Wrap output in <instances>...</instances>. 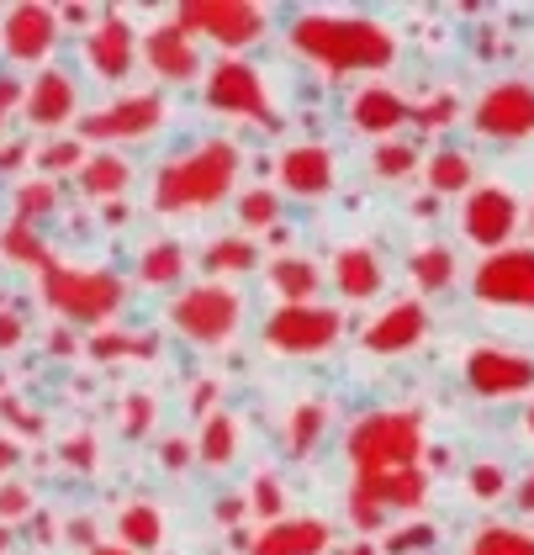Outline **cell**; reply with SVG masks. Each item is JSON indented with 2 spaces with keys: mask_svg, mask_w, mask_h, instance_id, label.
Instances as JSON below:
<instances>
[{
  "mask_svg": "<svg viewBox=\"0 0 534 555\" xmlns=\"http://www.w3.org/2000/svg\"><path fill=\"white\" fill-rule=\"evenodd\" d=\"M460 228H466V238H471V244H482V249H503V244L513 238V228H519V202H513L508 191H497V185H482V191H471V196H466V207H460Z\"/></svg>",
  "mask_w": 534,
  "mask_h": 555,
  "instance_id": "obj_12",
  "label": "cell"
},
{
  "mask_svg": "<svg viewBox=\"0 0 534 555\" xmlns=\"http://www.w3.org/2000/svg\"><path fill=\"white\" fill-rule=\"evenodd\" d=\"M254 244L244 238H217V244H206V270H254Z\"/></svg>",
  "mask_w": 534,
  "mask_h": 555,
  "instance_id": "obj_35",
  "label": "cell"
},
{
  "mask_svg": "<svg viewBox=\"0 0 534 555\" xmlns=\"http://www.w3.org/2000/svg\"><path fill=\"white\" fill-rule=\"evenodd\" d=\"M180 275H186V249L169 244V238L165 244H149L143 259H138V281H143V286H175Z\"/></svg>",
  "mask_w": 534,
  "mask_h": 555,
  "instance_id": "obj_26",
  "label": "cell"
},
{
  "mask_svg": "<svg viewBox=\"0 0 534 555\" xmlns=\"http://www.w3.org/2000/svg\"><path fill=\"white\" fill-rule=\"evenodd\" d=\"M27 122H38V128H64L75 112H80V86H75V75H64V69H42L38 80L27 86Z\"/></svg>",
  "mask_w": 534,
  "mask_h": 555,
  "instance_id": "obj_17",
  "label": "cell"
},
{
  "mask_svg": "<svg viewBox=\"0 0 534 555\" xmlns=\"http://www.w3.org/2000/svg\"><path fill=\"white\" fill-rule=\"evenodd\" d=\"M519 508H524V513H534V476H530V481H524V487H519Z\"/></svg>",
  "mask_w": 534,
  "mask_h": 555,
  "instance_id": "obj_52",
  "label": "cell"
},
{
  "mask_svg": "<svg viewBox=\"0 0 534 555\" xmlns=\"http://www.w3.org/2000/svg\"><path fill=\"white\" fill-rule=\"evenodd\" d=\"M11 466H16V444H11V439H0V476H5Z\"/></svg>",
  "mask_w": 534,
  "mask_h": 555,
  "instance_id": "obj_49",
  "label": "cell"
},
{
  "mask_svg": "<svg viewBox=\"0 0 534 555\" xmlns=\"http://www.w3.org/2000/svg\"><path fill=\"white\" fill-rule=\"evenodd\" d=\"M16 101H27V86H16L11 75H0V122H5V112H16Z\"/></svg>",
  "mask_w": 534,
  "mask_h": 555,
  "instance_id": "obj_44",
  "label": "cell"
},
{
  "mask_svg": "<svg viewBox=\"0 0 534 555\" xmlns=\"http://www.w3.org/2000/svg\"><path fill=\"white\" fill-rule=\"evenodd\" d=\"M291 48L333 75L349 69H386L397 64V38L366 16H296L291 22Z\"/></svg>",
  "mask_w": 534,
  "mask_h": 555,
  "instance_id": "obj_2",
  "label": "cell"
},
{
  "mask_svg": "<svg viewBox=\"0 0 534 555\" xmlns=\"http://www.w3.org/2000/svg\"><path fill=\"white\" fill-rule=\"evenodd\" d=\"M206 106L228 112V117H254V122H270L276 128V106L265 95V80L249 69L244 59H223L212 75H206Z\"/></svg>",
  "mask_w": 534,
  "mask_h": 555,
  "instance_id": "obj_8",
  "label": "cell"
},
{
  "mask_svg": "<svg viewBox=\"0 0 534 555\" xmlns=\"http://www.w3.org/2000/svg\"><path fill=\"white\" fill-rule=\"evenodd\" d=\"M16 344H22V318L0 312V349H16Z\"/></svg>",
  "mask_w": 534,
  "mask_h": 555,
  "instance_id": "obj_45",
  "label": "cell"
},
{
  "mask_svg": "<svg viewBox=\"0 0 534 555\" xmlns=\"http://www.w3.org/2000/svg\"><path fill=\"white\" fill-rule=\"evenodd\" d=\"M239 165H244V154H239L233 138H206L202 149L169 159L165 170H160V180H154V207H160V212L212 207V202H223V196L233 191Z\"/></svg>",
  "mask_w": 534,
  "mask_h": 555,
  "instance_id": "obj_3",
  "label": "cell"
},
{
  "mask_svg": "<svg viewBox=\"0 0 534 555\" xmlns=\"http://www.w3.org/2000/svg\"><path fill=\"white\" fill-rule=\"evenodd\" d=\"M90 555H132V551H127V545H96Z\"/></svg>",
  "mask_w": 534,
  "mask_h": 555,
  "instance_id": "obj_53",
  "label": "cell"
},
{
  "mask_svg": "<svg viewBox=\"0 0 534 555\" xmlns=\"http://www.w3.org/2000/svg\"><path fill=\"white\" fill-rule=\"evenodd\" d=\"M339 328H344V318L333 307L307 301V307H281L276 318H265V344L281 354H323L339 344Z\"/></svg>",
  "mask_w": 534,
  "mask_h": 555,
  "instance_id": "obj_6",
  "label": "cell"
},
{
  "mask_svg": "<svg viewBox=\"0 0 534 555\" xmlns=\"http://www.w3.org/2000/svg\"><path fill=\"white\" fill-rule=\"evenodd\" d=\"M471 292L482 301H493V307L534 312V249H497L493 259H482Z\"/></svg>",
  "mask_w": 534,
  "mask_h": 555,
  "instance_id": "obj_10",
  "label": "cell"
},
{
  "mask_svg": "<svg viewBox=\"0 0 534 555\" xmlns=\"http://www.w3.org/2000/svg\"><path fill=\"white\" fill-rule=\"evenodd\" d=\"M59 38V16L48 11V5H16L5 22H0V48H5V59H16V64H33L42 59L48 48Z\"/></svg>",
  "mask_w": 534,
  "mask_h": 555,
  "instance_id": "obj_14",
  "label": "cell"
},
{
  "mask_svg": "<svg viewBox=\"0 0 534 555\" xmlns=\"http://www.w3.org/2000/svg\"><path fill=\"white\" fill-rule=\"evenodd\" d=\"M329 551V524L318 518H281V524H265V534L254 540L249 555H323Z\"/></svg>",
  "mask_w": 534,
  "mask_h": 555,
  "instance_id": "obj_20",
  "label": "cell"
},
{
  "mask_svg": "<svg viewBox=\"0 0 534 555\" xmlns=\"http://www.w3.org/2000/svg\"><path fill=\"white\" fill-rule=\"evenodd\" d=\"M85 59H90V69H96L101 80H123L127 69H132V59H138L132 27H127L123 16H101V22L90 27V38H85Z\"/></svg>",
  "mask_w": 534,
  "mask_h": 555,
  "instance_id": "obj_19",
  "label": "cell"
},
{
  "mask_svg": "<svg viewBox=\"0 0 534 555\" xmlns=\"http://www.w3.org/2000/svg\"><path fill=\"white\" fill-rule=\"evenodd\" d=\"M323 428H329V408H323V402H302V408L291 413V424H287L291 455H307V450L323 439Z\"/></svg>",
  "mask_w": 534,
  "mask_h": 555,
  "instance_id": "obj_32",
  "label": "cell"
},
{
  "mask_svg": "<svg viewBox=\"0 0 534 555\" xmlns=\"http://www.w3.org/2000/svg\"><path fill=\"white\" fill-rule=\"evenodd\" d=\"M143 59L154 64V75H160V80H175V86H186V80H196V75H202V53H196L191 33H186L180 22L154 27V33L143 38Z\"/></svg>",
  "mask_w": 534,
  "mask_h": 555,
  "instance_id": "obj_15",
  "label": "cell"
},
{
  "mask_svg": "<svg viewBox=\"0 0 534 555\" xmlns=\"http://www.w3.org/2000/svg\"><path fill=\"white\" fill-rule=\"evenodd\" d=\"M239 217H244V228H276V217H281V196H276L270 185L244 191V196H239Z\"/></svg>",
  "mask_w": 534,
  "mask_h": 555,
  "instance_id": "obj_34",
  "label": "cell"
},
{
  "mask_svg": "<svg viewBox=\"0 0 534 555\" xmlns=\"http://www.w3.org/2000/svg\"><path fill=\"white\" fill-rule=\"evenodd\" d=\"M11 551V524H0V555Z\"/></svg>",
  "mask_w": 534,
  "mask_h": 555,
  "instance_id": "obj_54",
  "label": "cell"
},
{
  "mask_svg": "<svg viewBox=\"0 0 534 555\" xmlns=\"http://www.w3.org/2000/svg\"><path fill=\"white\" fill-rule=\"evenodd\" d=\"M212 397H217V382H202V391H196V413L212 408Z\"/></svg>",
  "mask_w": 534,
  "mask_h": 555,
  "instance_id": "obj_50",
  "label": "cell"
},
{
  "mask_svg": "<svg viewBox=\"0 0 534 555\" xmlns=\"http://www.w3.org/2000/svg\"><path fill=\"white\" fill-rule=\"evenodd\" d=\"M33 513V492L22 487V481H5L0 487V524H16V518H27Z\"/></svg>",
  "mask_w": 534,
  "mask_h": 555,
  "instance_id": "obj_40",
  "label": "cell"
},
{
  "mask_svg": "<svg viewBox=\"0 0 534 555\" xmlns=\"http://www.w3.org/2000/svg\"><path fill=\"white\" fill-rule=\"evenodd\" d=\"M42 212H59V185L53 180H33V185H22L16 191V217L22 222H33Z\"/></svg>",
  "mask_w": 534,
  "mask_h": 555,
  "instance_id": "obj_36",
  "label": "cell"
},
{
  "mask_svg": "<svg viewBox=\"0 0 534 555\" xmlns=\"http://www.w3.org/2000/svg\"><path fill=\"white\" fill-rule=\"evenodd\" d=\"M270 286L281 292L287 307H307V301H318V286H323V275H318V264L302 255H281L270 259Z\"/></svg>",
  "mask_w": 534,
  "mask_h": 555,
  "instance_id": "obj_23",
  "label": "cell"
},
{
  "mask_svg": "<svg viewBox=\"0 0 534 555\" xmlns=\"http://www.w3.org/2000/svg\"><path fill=\"white\" fill-rule=\"evenodd\" d=\"M186 461H191V444H186V439H169V444H165V466L169 470H186Z\"/></svg>",
  "mask_w": 534,
  "mask_h": 555,
  "instance_id": "obj_46",
  "label": "cell"
},
{
  "mask_svg": "<svg viewBox=\"0 0 534 555\" xmlns=\"http://www.w3.org/2000/svg\"><path fill=\"white\" fill-rule=\"evenodd\" d=\"M90 354H96V360H154V354H160V339H154V334H96V339H90Z\"/></svg>",
  "mask_w": 534,
  "mask_h": 555,
  "instance_id": "obj_31",
  "label": "cell"
},
{
  "mask_svg": "<svg viewBox=\"0 0 534 555\" xmlns=\"http://www.w3.org/2000/svg\"><path fill=\"white\" fill-rule=\"evenodd\" d=\"M202 455L206 466H228L233 455H239V418L233 413H206L202 424Z\"/></svg>",
  "mask_w": 534,
  "mask_h": 555,
  "instance_id": "obj_25",
  "label": "cell"
},
{
  "mask_svg": "<svg viewBox=\"0 0 534 555\" xmlns=\"http://www.w3.org/2000/svg\"><path fill=\"white\" fill-rule=\"evenodd\" d=\"M524 428H530V434H534V408H530V413H524Z\"/></svg>",
  "mask_w": 534,
  "mask_h": 555,
  "instance_id": "obj_55",
  "label": "cell"
},
{
  "mask_svg": "<svg viewBox=\"0 0 534 555\" xmlns=\"http://www.w3.org/2000/svg\"><path fill=\"white\" fill-rule=\"evenodd\" d=\"M85 154L75 143H53V149H42V170H80Z\"/></svg>",
  "mask_w": 534,
  "mask_h": 555,
  "instance_id": "obj_41",
  "label": "cell"
},
{
  "mask_svg": "<svg viewBox=\"0 0 534 555\" xmlns=\"http://www.w3.org/2000/svg\"><path fill=\"white\" fill-rule=\"evenodd\" d=\"M408 545H429V529H408V534H392V551H408Z\"/></svg>",
  "mask_w": 534,
  "mask_h": 555,
  "instance_id": "obj_48",
  "label": "cell"
},
{
  "mask_svg": "<svg viewBox=\"0 0 534 555\" xmlns=\"http://www.w3.org/2000/svg\"><path fill=\"white\" fill-rule=\"evenodd\" d=\"M69 461H80V466H90V439H75V444H69Z\"/></svg>",
  "mask_w": 534,
  "mask_h": 555,
  "instance_id": "obj_51",
  "label": "cell"
},
{
  "mask_svg": "<svg viewBox=\"0 0 534 555\" xmlns=\"http://www.w3.org/2000/svg\"><path fill=\"white\" fill-rule=\"evenodd\" d=\"M42 281V301L75 323H106L117 307H123V281L106 275V270H69L59 259H48L38 270Z\"/></svg>",
  "mask_w": 534,
  "mask_h": 555,
  "instance_id": "obj_4",
  "label": "cell"
},
{
  "mask_svg": "<svg viewBox=\"0 0 534 555\" xmlns=\"http://www.w3.org/2000/svg\"><path fill=\"white\" fill-rule=\"evenodd\" d=\"M249 503H254V513H259V518L281 524V513H287V492H281V481L265 470V476H254V498H249Z\"/></svg>",
  "mask_w": 534,
  "mask_h": 555,
  "instance_id": "obj_37",
  "label": "cell"
},
{
  "mask_svg": "<svg viewBox=\"0 0 534 555\" xmlns=\"http://www.w3.org/2000/svg\"><path fill=\"white\" fill-rule=\"evenodd\" d=\"M333 281H339V292L349 301H366V297H376L381 292V259L370 255L366 244H344L339 255H333Z\"/></svg>",
  "mask_w": 534,
  "mask_h": 555,
  "instance_id": "obj_22",
  "label": "cell"
},
{
  "mask_svg": "<svg viewBox=\"0 0 534 555\" xmlns=\"http://www.w3.org/2000/svg\"><path fill=\"white\" fill-rule=\"evenodd\" d=\"M408 101L397 95L392 86H366L355 101H349V122L360 132H376V138H386V132H397L408 122Z\"/></svg>",
  "mask_w": 534,
  "mask_h": 555,
  "instance_id": "obj_21",
  "label": "cell"
},
{
  "mask_svg": "<svg viewBox=\"0 0 534 555\" xmlns=\"http://www.w3.org/2000/svg\"><path fill=\"white\" fill-rule=\"evenodd\" d=\"M154 428V397H127V434H149Z\"/></svg>",
  "mask_w": 534,
  "mask_h": 555,
  "instance_id": "obj_42",
  "label": "cell"
},
{
  "mask_svg": "<svg viewBox=\"0 0 534 555\" xmlns=\"http://www.w3.org/2000/svg\"><path fill=\"white\" fill-rule=\"evenodd\" d=\"M466 487H471V498L493 503L497 492H503V466H497V461H482V466H471V470H466Z\"/></svg>",
  "mask_w": 534,
  "mask_h": 555,
  "instance_id": "obj_39",
  "label": "cell"
},
{
  "mask_svg": "<svg viewBox=\"0 0 534 555\" xmlns=\"http://www.w3.org/2000/svg\"><path fill=\"white\" fill-rule=\"evenodd\" d=\"M0 255L5 259H22L27 270H42L48 264V249L38 244V233H33V222H22V217H11L5 228H0Z\"/></svg>",
  "mask_w": 534,
  "mask_h": 555,
  "instance_id": "obj_29",
  "label": "cell"
},
{
  "mask_svg": "<svg viewBox=\"0 0 534 555\" xmlns=\"http://www.w3.org/2000/svg\"><path fill=\"white\" fill-rule=\"evenodd\" d=\"M244 513H249L244 498H223V503H217V518H223V524H239Z\"/></svg>",
  "mask_w": 534,
  "mask_h": 555,
  "instance_id": "obj_47",
  "label": "cell"
},
{
  "mask_svg": "<svg viewBox=\"0 0 534 555\" xmlns=\"http://www.w3.org/2000/svg\"><path fill=\"white\" fill-rule=\"evenodd\" d=\"M471 555H534V540L519 529H482L471 540Z\"/></svg>",
  "mask_w": 534,
  "mask_h": 555,
  "instance_id": "obj_33",
  "label": "cell"
},
{
  "mask_svg": "<svg viewBox=\"0 0 534 555\" xmlns=\"http://www.w3.org/2000/svg\"><path fill=\"white\" fill-rule=\"evenodd\" d=\"M412 165H418V159H412L408 143H381L376 159H370V170L381 175V180H403V175H412Z\"/></svg>",
  "mask_w": 534,
  "mask_h": 555,
  "instance_id": "obj_38",
  "label": "cell"
},
{
  "mask_svg": "<svg viewBox=\"0 0 534 555\" xmlns=\"http://www.w3.org/2000/svg\"><path fill=\"white\" fill-rule=\"evenodd\" d=\"M344 455H349V524L360 534H376L386 524V513H412L423 508L429 498V476H423V424L418 413L403 408H381L355 418L349 439H344Z\"/></svg>",
  "mask_w": 534,
  "mask_h": 555,
  "instance_id": "obj_1",
  "label": "cell"
},
{
  "mask_svg": "<svg viewBox=\"0 0 534 555\" xmlns=\"http://www.w3.org/2000/svg\"><path fill=\"white\" fill-rule=\"evenodd\" d=\"M169 323H175L186 339L217 349V344H228L239 334V323H244V297L228 292V286H191V292H180V297L169 301Z\"/></svg>",
  "mask_w": 534,
  "mask_h": 555,
  "instance_id": "obj_5",
  "label": "cell"
},
{
  "mask_svg": "<svg viewBox=\"0 0 534 555\" xmlns=\"http://www.w3.org/2000/svg\"><path fill=\"white\" fill-rule=\"evenodd\" d=\"M276 175H281V191H291V196H307V202H313V196H329L333 191V154L323 143H296V149L281 154Z\"/></svg>",
  "mask_w": 534,
  "mask_h": 555,
  "instance_id": "obj_18",
  "label": "cell"
},
{
  "mask_svg": "<svg viewBox=\"0 0 534 555\" xmlns=\"http://www.w3.org/2000/svg\"><path fill=\"white\" fill-rule=\"evenodd\" d=\"M450 117H455V95H440V101H429V106L418 112V122H429V128H434V122L445 128Z\"/></svg>",
  "mask_w": 534,
  "mask_h": 555,
  "instance_id": "obj_43",
  "label": "cell"
},
{
  "mask_svg": "<svg viewBox=\"0 0 534 555\" xmlns=\"http://www.w3.org/2000/svg\"><path fill=\"white\" fill-rule=\"evenodd\" d=\"M466 386L476 397H519L534 386V360L508 354V349H476L466 360Z\"/></svg>",
  "mask_w": 534,
  "mask_h": 555,
  "instance_id": "obj_13",
  "label": "cell"
},
{
  "mask_svg": "<svg viewBox=\"0 0 534 555\" xmlns=\"http://www.w3.org/2000/svg\"><path fill=\"white\" fill-rule=\"evenodd\" d=\"M476 132L497 138V143L534 138V80H497L476 101Z\"/></svg>",
  "mask_w": 534,
  "mask_h": 555,
  "instance_id": "obj_9",
  "label": "cell"
},
{
  "mask_svg": "<svg viewBox=\"0 0 534 555\" xmlns=\"http://www.w3.org/2000/svg\"><path fill=\"white\" fill-rule=\"evenodd\" d=\"M160 122H165V101L160 95H127L117 106L85 117L80 138H90V143H127V138H154Z\"/></svg>",
  "mask_w": 534,
  "mask_h": 555,
  "instance_id": "obj_11",
  "label": "cell"
},
{
  "mask_svg": "<svg viewBox=\"0 0 534 555\" xmlns=\"http://www.w3.org/2000/svg\"><path fill=\"white\" fill-rule=\"evenodd\" d=\"M175 22H180L186 33L217 38L223 48H244L265 33V11L249 5V0H191V5H180Z\"/></svg>",
  "mask_w": 534,
  "mask_h": 555,
  "instance_id": "obj_7",
  "label": "cell"
},
{
  "mask_svg": "<svg viewBox=\"0 0 534 555\" xmlns=\"http://www.w3.org/2000/svg\"><path fill=\"white\" fill-rule=\"evenodd\" d=\"M471 159L460 154V149H440L434 159H429V185L440 191V196H455V191H471Z\"/></svg>",
  "mask_w": 534,
  "mask_h": 555,
  "instance_id": "obj_30",
  "label": "cell"
},
{
  "mask_svg": "<svg viewBox=\"0 0 534 555\" xmlns=\"http://www.w3.org/2000/svg\"><path fill=\"white\" fill-rule=\"evenodd\" d=\"M412 281L423 286V292H445L455 281V255L445 244H423V249H412Z\"/></svg>",
  "mask_w": 534,
  "mask_h": 555,
  "instance_id": "obj_28",
  "label": "cell"
},
{
  "mask_svg": "<svg viewBox=\"0 0 534 555\" xmlns=\"http://www.w3.org/2000/svg\"><path fill=\"white\" fill-rule=\"evenodd\" d=\"M117 524H123L127 551H154V545L165 540V518H160L154 503H127V508L117 513Z\"/></svg>",
  "mask_w": 534,
  "mask_h": 555,
  "instance_id": "obj_24",
  "label": "cell"
},
{
  "mask_svg": "<svg viewBox=\"0 0 534 555\" xmlns=\"http://www.w3.org/2000/svg\"><path fill=\"white\" fill-rule=\"evenodd\" d=\"M423 328H429L423 301H392L366 328V349L370 354H408V349L423 344Z\"/></svg>",
  "mask_w": 534,
  "mask_h": 555,
  "instance_id": "obj_16",
  "label": "cell"
},
{
  "mask_svg": "<svg viewBox=\"0 0 534 555\" xmlns=\"http://www.w3.org/2000/svg\"><path fill=\"white\" fill-rule=\"evenodd\" d=\"M127 175H132V170H127L117 154H101V159H85V165H80V185H85V196L106 202V196L127 191Z\"/></svg>",
  "mask_w": 534,
  "mask_h": 555,
  "instance_id": "obj_27",
  "label": "cell"
}]
</instances>
